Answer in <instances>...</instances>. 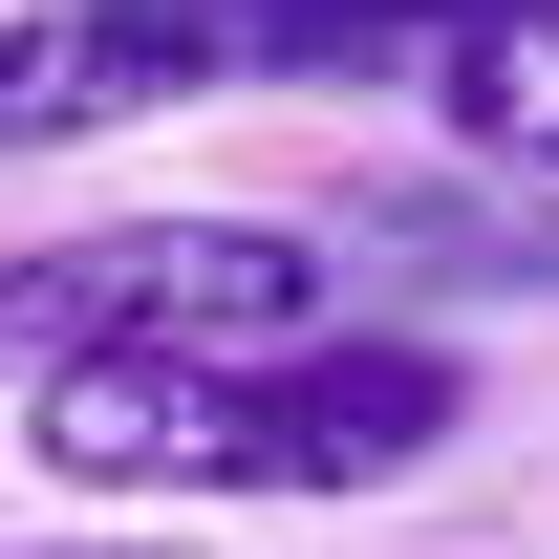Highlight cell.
<instances>
[{"label": "cell", "mask_w": 559, "mask_h": 559, "mask_svg": "<svg viewBox=\"0 0 559 559\" xmlns=\"http://www.w3.org/2000/svg\"><path fill=\"white\" fill-rule=\"evenodd\" d=\"M452 430H474V366L430 323H301V345H237V366L22 388V452L66 495H151V516H215V495H388Z\"/></svg>", "instance_id": "cell-1"}, {"label": "cell", "mask_w": 559, "mask_h": 559, "mask_svg": "<svg viewBox=\"0 0 559 559\" xmlns=\"http://www.w3.org/2000/svg\"><path fill=\"white\" fill-rule=\"evenodd\" d=\"M323 323V237L301 215H86V237H22L0 259V345L44 388H108V366H237Z\"/></svg>", "instance_id": "cell-2"}, {"label": "cell", "mask_w": 559, "mask_h": 559, "mask_svg": "<svg viewBox=\"0 0 559 559\" xmlns=\"http://www.w3.org/2000/svg\"><path fill=\"white\" fill-rule=\"evenodd\" d=\"M194 86H237L215 0H22V22H0V151L151 130V108H194Z\"/></svg>", "instance_id": "cell-3"}, {"label": "cell", "mask_w": 559, "mask_h": 559, "mask_svg": "<svg viewBox=\"0 0 559 559\" xmlns=\"http://www.w3.org/2000/svg\"><path fill=\"white\" fill-rule=\"evenodd\" d=\"M430 130L495 151V173H559V0L474 22V44H430Z\"/></svg>", "instance_id": "cell-4"}, {"label": "cell", "mask_w": 559, "mask_h": 559, "mask_svg": "<svg viewBox=\"0 0 559 559\" xmlns=\"http://www.w3.org/2000/svg\"><path fill=\"white\" fill-rule=\"evenodd\" d=\"M516 0H215V44L237 66H430V44H474Z\"/></svg>", "instance_id": "cell-5"}, {"label": "cell", "mask_w": 559, "mask_h": 559, "mask_svg": "<svg viewBox=\"0 0 559 559\" xmlns=\"http://www.w3.org/2000/svg\"><path fill=\"white\" fill-rule=\"evenodd\" d=\"M44 559H130V538H44Z\"/></svg>", "instance_id": "cell-6"}]
</instances>
